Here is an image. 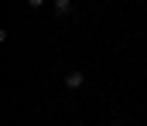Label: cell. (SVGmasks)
I'll return each mask as SVG.
<instances>
[{
    "mask_svg": "<svg viewBox=\"0 0 147 126\" xmlns=\"http://www.w3.org/2000/svg\"><path fill=\"white\" fill-rule=\"evenodd\" d=\"M28 3H31V7H41V3H45V0H28Z\"/></svg>",
    "mask_w": 147,
    "mask_h": 126,
    "instance_id": "cell-3",
    "label": "cell"
},
{
    "mask_svg": "<svg viewBox=\"0 0 147 126\" xmlns=\"http://www.w3.org/2000/svg\"><path fill=\"white\" fill-rule=\"evenodd\" d=\"M72 0H55V14H58V17H69V14H72Z\"/></svg>",
    "mask_w": 147,
    "mask_h": 126,
    "instance_id": "cell-2",
    "label": "cell"
},
{
    "mask_svg": "<svg viewBox=\"0 0 147 126\" xmlns=\"http://www.w3.org/2000/svg\"><path fill=\"white\" fill-rule=\"evenodd\" d=\"M65 85H69V89H82V85H86V75H82V72H69V75H65Z\"/></svg>",
    "mask_w": 147,
    "mask_h": 126,
    "instance_id": "cell-1",
    "label": "cell"
}]
</instances>
